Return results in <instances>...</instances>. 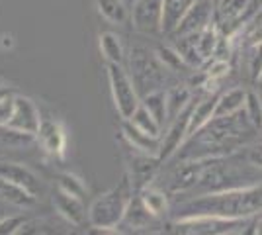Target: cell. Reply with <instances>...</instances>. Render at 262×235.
<instances>
[{
  "mask_svg": "<svg viewBox=\"0 0 262 235\" xmlns=\"http://www.w3.org/2000/svg\"><path fill=\"white\" fill-rule=\"evenodd\" d=\"M262 212V184H249L221 192H208L178 206V218L221 216V218H252Z\"/></svg>",
  "mask_w": 262,
  "mask_h": 235,
  "instance_id": "6da1fadb",
  "label": "cell"
},
{
  "mask_svg": "<svg viewBox=\"0 0 262 235\" xmlns=\"http://www.w3.org/2000/svg\"><path fill=\"white\" fill-rule=\"evenodd\" d=\"M135 196V186L129 175H123L112 190L100 194L88 208V224L102 233H118V225L125 216L131 198Z\"/></svg>",
  "mask_w": 262,
  "mask_h": 235,
  "instance_id": "7a4b0ae2",
  "label": "cell"
},
{
  "mask_svg": "<svg viewBox=\"0 0 262 235\" xmlns=\"http://www.w3.org/2000/svg\"><path fill=\"white\" fill-rule=\"evenodd\" d=\"M251 218H221V216H192L178 218L176 231L188 235H233L243 233Z\"/></svg>",
  "mask_w": 262,
  "mask_h": 235,
  "instance_id": "3957f363",
  "label": "cell"
},
{
  "mask_svg": "<svg viewBox=\"0 0 262 235\" xmlns=\"http://www.w3.org/2000/svg\"><path fill=\"white\" fill-rule=\"evenodd\" d=\"M108 82L112 100H114V106L120 114V118L129 120L141 104V96L137 92V87H135L131 75H127V71H123V67L118 63H108Z\"/></svg>",
  "mask_w": 262,
  "mask_h": 235,
  "instance_id": "277c9868",
  "label": "cell"
},
{
  "mask_svg": "<svg viewBox=\"0 0 262 235\" xmlns=\"http://www.w3.org/2000/svg\"><path fill=\"white\" fill-rule=\"evenodd\" d=\"M129 65L131 78L137 87V92H141V87H149V92L159 89V82H161L159 65H161V61L157 59L155 53H149L145 47H133Z\"/></svg>",
  "mask_w": 262,
  "mask_h": 235,
  "instance_id": "5b68a950",
  "label": "cell"
},
{
  "mask_svg": "<svg viewBox=\"0 0 262 235\" xmlns=\"http://www.w3.org/2000/svg\"><path fill=\"white\" fill-rule=\"evenodd\" d=\"M41 114L37 110L35 102L24 94H16V100H14V112L8 122V130L12 132H18L22 135H30L35 137L39 127H41Z\"/></svg>",
  "mask_w": 262,
  "mask_h": 235,
  "instance_id": "8992f818",
  "label": "cell"
},
{
  "mask_svg": "<svg viewBox=\"0 0 262 235\" xmlns=\"http://www.w3.org/2000/svg\"><path fill=\"white\" fill-rule=\"evenodd\" d=\"M164 0H135L131 4V26L141 34H161Z\"/></svg>",
  "mask_w": 262,
  "mask_h": 235,
  "instance_id": "52a82bcc",
  "label": "cell"
},
{
  "mask_svg": "<svg viewBox=\"0 0 262 235\" xmlns=\"http://www.w3.org/2000/svg\"><path fill=\"white\" fill-rule=\"evenodd\" d=\"M211 157L206 159H188L184 163L176 165L174 170L170 173V180H168V186L172 194L178 192H188L192 188H196L200 179L204 177L206 168H208Z\"/></svg>",
  "mask_w": 262,
  "mask_h": 235,
  "instance_id": "ba28073f",
  "label": "cell"
},
{
  "mask_svg": "<svg viewBox=\"0 0 262 235\" xmlns=\"http://www.w3.org/2000/svg\"><path fill=\"white\" fill-rule=\"evenodd\" d=\"M192 106H194V100H192V104L186 108L184 112L178 114L174 120L170 122L168 132L161 137V153H159L161 163H163V161H168L174 153H178V151L182 149V145L188 141V122H190Z\"/></svg>",
  "mask_w": 262,
  "mask_h": 235,
  "instance_id": "9c48e42d",
  "label": "cell"
},
{
  "mask_svg": "<svg viewBox=\"0 0 262 235\" xmlns=\"http://www.w3.org/2000/svg\"><path fill=\"white\" fill-rule=\"evenodd\" d=\"M213 22V4L211 0H194V4L188 8L184 18L176 26L174 37L178 35H190L202 32L208 24Z\"/></svg>",
  "mask_w": 262,
  "mask_h": 235,
  "instance_id": "30bf717a",
  "label": "cell"
},
{
  "mask_svg": "<svg viewBox=\"0 0 262 235\" xmlns=\"http://www.w3.org/2000/svg\"><path fill=\"white\" fill-rule=\"evenodd\" d=\"M53 206H55V212L59 213L67 224L77 225L78 227V225H82L88 220V210L84 208V204H82V198L61 190L59 186H57V190L53 194Z\"/></svg>",
  "mask_w": 262,
  "mask_h": 235,
  "instance_id": "8fae6325",
  "label": "cell"
},
{
  "mask_svg": "<svg viewBox=\"0 0 262 235\" xmlns=\"http://www.w3.org/2000/svg\"><path fill=\"white\" fill-rule=\"evenodd\" d=\"M37 141L49 155L63 157L67 149V134L65 127L57 120H41V127L37 132Z\"/></svg>",
  "mask_w": 262,
  "mask_h": 235,
  "instance_id": "7c38bea8",
  "label": "cell"
},
{
  "mask_svg": "<svg viewBox=\"0 0 262 235\" xmlns=\"http://www.w3.org/2000/svg\"><path fill=\"white\" fill-rule=\"evenodd\" d=\"M121 135L127 141V145L137 153H145V155L151 157H159V153H161V137L145 134L137 125H133L129 120H123V123H121Z\"/></svg>",
  "mask_w": 262,
  "mask_h": 235,
  "instance_id": "4fadbf2b",
  "label": "cell"
},
{
  "mask_svg": "<svg viewBox=\"0 0 262 235\" xmlns=\"http://www.w3.org/2000/svg\"><path fill=\"white\" fill-rule=\"evenodd\" d=\"M153 220H157V218L145 208L141 196L137 192L131 198L129 206L125 210V216H123V220L118 225V231H137V229H143V227H149Z\"/></svg>",
  "mask_w": 262,
  "mask_h": 235,
  "instance_id": "5bb4252c",
  "label": "cell"
},
{
  "mask_svg": "<svg viewBox=\"0 0 262 235\" xmlns=\"http://www.w3.org/2000/svg\"><path fill=\"white\" fill-rule=\"evenodd\" d=\"M0 179L16 182L20 186H26L28 190L37 194L39 188V180L35 177L32 168H28L22 163H10V161H0Z\"/></svg>",
  "mask_w": 262,
  "mask_h": 235,
  "instance_id": "9a60e30c",
  "label": "cell"
},
{
  "mask_svg": "<svg viewBox=\"0 0 262 235\" xmlns=\"http://www.w3.org/2000/svg\"><path fill=\"white\" fill-rule=\"evenodd\" d=\"M215 104H217V96L213 92H208L206 98L194 102L192 106V114H190V122H188V139L194 134H198L204 125H208L213 120V112H215Z\"/></svg>",
  "mask_w": 262,
  "mask_h": 235,
  "instance_id": "2e32d148",
  "label": "cell"
},
{
  "mask_svg": "<svg viewBox=\"0 0 262 235\" xmlns=\"http://www.w3.org/2000/svg\"><path fill=\"white\" fill-rule=\"evenodd\" d=\"M0 200L8 202L16 208H32L37 202V194L28 190L26 186H20L16 182L0 179Z\"/></svg>",
  "mask_w": 262,
  "mask_h": 235,
  "instance_id": "e0dca14e",
  "label": "cell"
},
{
  "mask_svg": "<svg viewBox=\"0 0 262 235\" xmlns=\"http://www.w3.org/2000/svg\"><path fill=\"white\" fill-rule=\"evenodd\" d=\"M161 159L159 157H151L141 153V159H135V165H131V182L135 186V192H139L145 188L147 184H151V180L155 179V173L159 168Z\"/></svg>",
  "mask_w": 262,
  "mask_h": 235,
  "instance_id": "ac0fdd59",
  "label": "cell"
},
{
  "mask_svg": "<svg viewBox=\"0 0 262 235\" xmlns=\"http://www.w3.org/2000/svg\"><path fill=\"white\" fill-rule=\"evenodd\" d=\"M194 4V0H164L163 2V22H161V34L172 35L176 26L184 18L188 8Z\"/></svg>",
  "mask_w": 262,
  "mask_h": 235,
  "instance_id": "d6986e66",
  "label": "cell"
},
{
  "mask_svg": "<svg viewBox=\"0 0 262 235\" xmlns=\"http://www.w3.org/2000/svg\"><path fill=\"white\" fill-rule=\"evenodd\" d=\"M100 16L110 24L123 26L131 20V6L125 0H94Z\"/></svg>",
  "mask_w": 262,
  "mask_h": 235,
  "instance_id": "ffe728a7",
  "label": "cell"
},
{
  "mask_svg": "<svg viewBox=\"0 0 262 235\" xmlns=\"http://www.w3.org/2000/svg\"><path fill=\"white\" fill-rule=\"evenodd\" d=\"M245 102H247V90L245 89H231L217 96V104H215V112L213 118H223V116H231L241 110H245Z\"/></svg>",
  "mask_w": 262,
  "mask_h": 235,
  "instance_id": "44dd1931",
  "label": "cell"
},
{
  "mask_svg": "<svg viewBox=\"0 0 262 235\" xmlns=\"http://www.w3.org/2000/svg\"><path fill=\"white\" fill-rule=\"evenodd\" d=\"M141 104L149 110L157 122L164 127V123L168 122V102H166V92L161 89L151 90L145 96H141Z\"/></svg>",
  "mask_w": 262,
  "mask_h": 235,
  "instance_id": "7402d4cb",
  "label": "cell"
},
{
  "mask_svg": "<svg viewBox=\"0 0 262 235\" xmlns=\"http://www.w3.org/2000/svg\"><path fill=\"white\" fill-rule=\"evenodd\" d=\"M139 196H141L145 208L153 213L155 218H161L168 212V194L161 188H155L151 184H147L145 188L139 190Z\"/></svg>",
  "mask_w": 262,
  "mask_h": 235,
  "instance_id": "603a6c76",
  "label": "cell"
},
{
  "mask_svg": "<svg viewBox=\"0 0 262 235\" xmlns=\"http://www.w3.org/2000/svg\"><path fill=\"white\" fill-rule=\"evenodd\" d=\"M100 53L106 59V63H123V45H121V37L116 35L114 32H104L100 34Z\"/></svg>",
  "mask_w": 262,
  "mask_h": 235,
  "instance_id": "cb8c5ba5",
  "label": "cell"
},
{
  "mask_svg": "<svg viewBox=\"0 0 262 235\" xmlns=\"http://www.w3.org/2000/svg\"><path fill=\"white\" fill-rule=\"evenodd\" d=\"M166 102H168V122H172L178 114H182L192 104V90L188 87H174L166 90Z\"/></svg>",
  "mask_w": 262,
  "mask_h": 235,
  "instance_id": "d4e9b609",
  "label": "cell"
},
{
  "mask_svg": "<svg viewBox=\"0 0 262 235\" xmlns=\"http://www.w3.org/2000/svg\"><path fill=\"white\" fill-rule=\"evenodd\" d=\"M155 55L161 61V65H163L164 69H168V71L180 73V71H186V69H192L186 63L184 57L180 55V51H178L176 47H170V45H161V47H157Z\"/></svg>",
  "mask_w": 262,
  "mask_h": 235,
  "instance_id": "484cf974",
  "label": "cell"
},
{
  "mask_svg": "<svg viewBox=\"0 0 262 235\" xmlns=\"http://www.w3.org/2000/svg\"><path fill=\"white\" fill-rule=\"evenodd\" d=\"M217 37L219 28L215 22L208 24L202 32H198V51H200V57L204 59V63L213 57V49H215V44H217Z\"/></svg>",
  "mask_w": 262,
  "mask_h": 235,
  "instance_id": "4316f807",
  "label": "cell"
},
{
  "mask_svg": "<svg viewBox=\"0 0 262 235\" xmlns=\"http://www.w3.org/2000/svg\"><path fill=\"white\" fill-rule=\"evenodd\" d=\"M129 122L133 123V125H137L145 134L155 135V137H163V125L155 120L143 104H139V108L133 112V116L129 118Z\"/></svg>",
  "mask_w": 262,
  "mask_h": 235,
  "instance_id": "83f0119b",
  "label": "cell"
},
{
  "mask_svg": "<svg viewBox=\"0 0 262 235\" xmlns=\"http://www.w3.org/2000/svg\"><path fill=\"white\" fill-rule=\"evenodd\" d=\"M57 186H59L61 190L73 194V196H78V198H84L88 192L84 180L80 179V177H77L75 173H61V175L57 177Z\"/></svg>",
  "mask_w": 262,
  "mask_h": 235,
  "instance_id": "f1b7e54d",
  "label": "cell"
},
{
  "mask_svg": "<svg viewBox=\"0 0 262 235\" xmlns=\"http://www.w3.org/2000/svg\"><path fill=\"white\" fill-rule=\"evenodd\" d=\"M245 114H247L249 122H251L256 130H262V100H260V96H258L254 90H247Z\"/></svg>",
  "mask_w": 262,
  "mask_h": 235,
  "instance_id": "f546056e",
  "label": "cell"
},
{
  "mask_svg": "<svg viewBox=\"0 0 262 235\" xmlns=\"http://www.w3.org/2000/svg\"><path fill=\"white\" fill-rule=\"evenodd\" d=\"M14 100L16 92H12L6 87H0V127H6L14 112Z\"/></svg>",
  "mask_w": 262,
  "mask_h": 235,
  "instance_id": "4dcf8cb0",
  "label": "cell"
},
{
  "mask_svg": "<svg viewBox=\"0 0 262 235\" xmlns=\"http://www.w3.org/2000/svg\"><path fill=\"white\" fill-rule=\"evenodd\" d=\"M233 55V35H227L219 32L217 44L213 49V57L211 59H219V61H229Z\"/></svg>",
  "mask_w": 262,
  "mask_h": 235,
  "instance_id": "1f68e13d",
  "label": "cell"
},
{
  "mask_svg": "<svg viewBox=\"0 0 262 235\" xmlns=\"http://www.w3.org/2000/svg\"><path fill=\"white\" fill-rule=\"evenodd\" d=\"M26 218L24 216H6L0 220V235H16L20 233Z\"/></svg>",
  "mask_w": 262,
  "mask_h": 235,
  "instance_id": "d6a6232c",
  "label": "cell"
},
{
  "mask_svg": "<svg viewBox=\"0 0 262 235\" xmlns=\"http://www.w3.org/2000/svg\"><path fill=\"white\" fill-rule=\"evenodd\" d=\"M249 69H251L252 80L262 78V44L252 45V53L249 55Z\"/></svg>",
  "mask_w": 262,
  "mask_h": 235,
  "instance_id": "836d02e7",
  "label": "cell"
},
{
  "mask_svg": "<svg viewBox=\"0 0 262 235\" xmlns=\"http://www.w3.org/2000/svg\"><path fill=\"white\" fill-rule=\"evenodd\" d=\"M247 161H249V165H251V167L262 170V143H258V145H254L252 149H249V153H247Z\"/></svg>",
  "mask_w": 262,
  "mask_h": 235,
  "instance_id": "e575fe53",
  "label": "cell"
},
{
  "mask_svg": "<svg viewBox=\"0 0 262 235\" xmlns=\"http://www.w3.org/2000/svg\"><path fill=\"white\" fill-rule=\"evenodd\" d=\"M125 2H127V4H129V6H131V4H133V2H135V0H125Z\"/></svg>",
  "mask_w": 262,
  "mask_h": 235,
  "instance_id": "d590c367",
  "label": "cell"
},
{
  "mask_svg": "<svg viewBox=\"0 0 262 235\" xmlns=\"http://www.w3.org/2000/svg\"><path fill=\"white\" fill-rule=\"evenodd\" d=\"M260 84H262V78H260Z\"/></svg>",
  "mask_w": 262,
  "mask_h": 235,
  "instance_id": "8d00e7d4",
  "label": "cell"
}]
</instances>
